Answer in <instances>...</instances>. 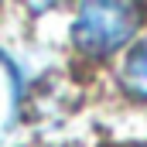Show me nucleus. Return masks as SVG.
<instances>
[{
    "label": "nucleus",
    "instance_id": "1",
    "mask_svg": "<svg viewBox=\"0 0 147 147\" xmlns=\"http://www.w3.org/2000/svg\"><path fill=\"white\" fill-rule=\"evenodd\" d=\"M137 24V3H82L72 21V41L86 55H110L134 38Z\"/></svg>",
    "mask_w": 147,
    "mask_h": 147
},
{
    "label": "nucleus",
    "instance_id": "2",
    "mask_svg": "<svg viewBox=\"0 0 147 147\" xmlns=\"http://www.w3.org/2000/svg\"><path fill=\"white\" fill-rule=\"evenodd\" d=\"M120 79H123V89L130 96L147 99V38H140L137 45H130V51L123 55Z\"/></svg>",
    "mask_w": 147,
    "mask_h": 147
}]
</instances>
